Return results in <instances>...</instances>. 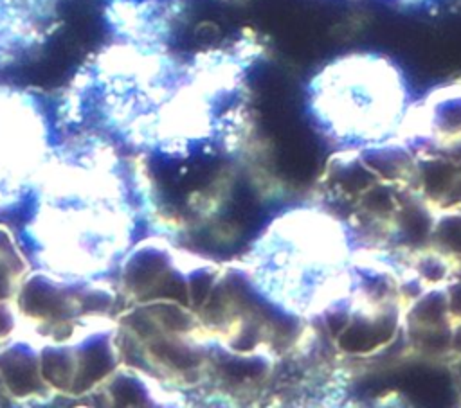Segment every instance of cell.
Returning a JSON list of instances; mask_svg holds the SVG:
<instances>
[{"label": "cell", "mask_w": 461, "mask_h": 408, "mask_svg": "<svg viewBox=\"0 0 461 408\" xmlns=\"http://www.w3.org/2000/svg\"><path fill=\"white\" fill-rule=\"evenodd\" d=\"M353 250L342 219L321 205L294 207L252 239L240 266L261 298L308 322L351 293Z\"/></svg>", "instance_id": "obj_1"}, {"label": "cell", "mask_w": 461, "mask_h": 408, "mask_svg": "<svg viewBox=\"0 0 461 408\" xmlns=\"http://www.w3.org/2000/svg\"><path fill=\"white\" fill-rule=\"evenodd\" d=\"M409 108L402 72L378 54L342 56L308 84V111L340 149L398 137Z\"/></svg>", "instance_id": "obj_2"}, {"label": "cell", "mask_w": 461, "mask_h": 408, "mask_svg": "<svg viewBox=\"0 0 461 408\" xmlns=\"http://www.w3.org/2000/svg\"><path fill=\"white\" fill-rule=\"evenodd\" d=\"M454 277L461 279V262H457V264H456V271H454Z\"/></svg>", "instance_id": "obj_3"}]
</instances>
